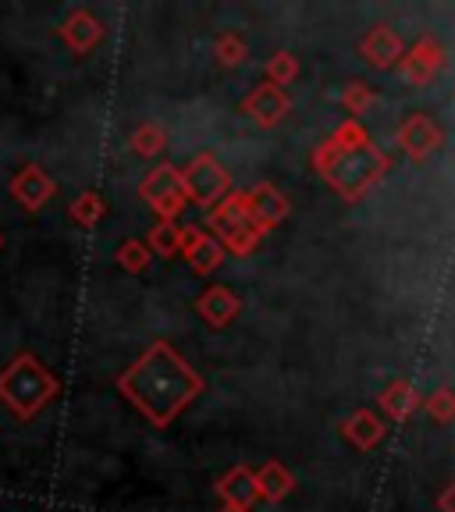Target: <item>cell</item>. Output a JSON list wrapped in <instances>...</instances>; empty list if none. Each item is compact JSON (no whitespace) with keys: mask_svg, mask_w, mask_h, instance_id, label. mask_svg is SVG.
Segmentation results:
<instances>
[{"mask_svg":"<svg viewBox=\"0 0 455 512\" xmlns=\"http://www.w3.org/2000/svg\"><path fill=\"white\" fill-rule=\"evenodd\" d=\"M146 249L157 256H171L182 249V228H175V224H164L160 221L157 228L150 232V242H146Z\"/></svg>","mask_w":455,"mask_h":512,"instance_id":"cell-15","label":"cell"},{"mask_svg":"<svg viewBox=\"0 0 455 512\" xmlns=\"http://www.w3.org/2000/svg\"><path fill=\"white\" fill-rule=\"evenodd\" d=\"M8 192L22 210L40 214V210L57 196V182L40 168V164H22V168L15 171V178L8 182Z\"/></svg>","mask_w":455,"mask_h":512,"instance_id":"cell-6","label":"cell"},{"mask_svg":"<svg viewBox=\"0 0 455 512\" xmlns=\"http://www.w3.org/2000/svg\"><path fill=\"white\" fill-rule=\"evenodd\" d=\"M182 185H185V200L196 203V207H214L228 192V171L217 164L210 153L196 157L189 168L182 171Z\"/></svg>","mask_w":455,"mask_h":512,"instance_id":"cell-5","label":"cell"},{"mask_svg":"<svg viewBox=\"0 0 455 512\" xmlns=\"http://www.w3.org/2000/svg\"><path fill=\"white\" fill-rule=\"evenodd\" d=\"M118 392L125 395L153 427H168L171 420L203 392V377L196 374L168 342H153L150 349L118 377Z\"/></svg>","mask_w":455,"mask_h":512,"instance_id":"cell-1","label":"cell"},{"mask_svg":"<svg viewBox=\"0 0 455 512\" xmlns=\"http://www.w3.org/2000/svg\"><path fill=\"white\" fill-rule=\"evenodd\" d=\"M320 168H324L328 182L335 185L342 196L356 200L367 185H374L377 178H381L384 157L367 139H360V143H335L331 150L320 153Z\"/></svg>","mask_w":455,"mask_h":512,"instance_id":"cell-3","label":"cell"},{"mask_svg":"<svg viewBox=\"0 0 455 512\" xmlns=\"http://www.w3.org/2000/svg\"><path fill=\"white\" fill-rule=\"evenodd\" d=\"M57 395H61V381L32 352H18L15 360L0 370V406L22 424L36 420Z\"/></svg>","mask_w":455,"mask_h":512,"instance_id":"cell-2","label":"cell"},{"mask_svg":"<svg viewBox=\"0 0 455 512\" xmlns=\"http://www.w3.org/2000/svg\"><path fill=\"white\" fill-rule=\"evenodd\" d=\"M438 64H441V50L434 47V43H420V47H416V54L409 57V61H402V72H406L413 82H427Z\"/></svg>","mask_w":455,"mask_h":512,"instance_id":"cell-14","label":"cell"},{"mask_svg":"<svg viewBox=\"0 0 455 512\" xmlns=\"http://www.w3.org/2000/svg\"><path fill=\"white\" fill-rule=\"evenodd\" d=\"M434 143H438V132H434V125L427 118H413L402 128V146H406L413 157H424L427 150H434Z\"/></svg>","mask_w":455,"mask_h":512,"instance_id":"cell-12","label":"cell"},{"mask_svg":"<svg viewBox=\"0 0 455 512\" xmlns=\"http://www.w3.org/2000/svg\"><path fill=\"white\" fill-rule=\"evenodd\" d=\"M139 196L146 200V207L160 217L164 224H175L178 210L185 207V185H182V171L171 168V164H160L139 185Z\"/></svg>","mask_w":455,"mask_h":512,"instance_id":"cell-4","label":"cell"},{"mask_svg":"<svg viewBox=\"0 0 455 512\" xmlns=\"http://www.w3.org/2000/svg\"><path fill=\"white\" fill-rule=\"evenodd\" d=\"M57 32H61L64 47L72 50V54H89L96 43L104 40V25H100V18H96L89 8L68 11V18H64Z\"/></svg>","mask_w":455,"mask_h":512,"instance_id":"cell-7","label":"cell"},{"mask_svg":"<svg viewBox=\"0 0 455 512\" xmlns=\"http://www.w3.org/2000/svg\"><path fill=\"white\" fill-rule=\"evenodd\" d=\"M0 249H4V232H0Z\"/></svg>","mask_w":455,"mask_h":512,"instance_id":"cell-19","label":"cell"},{"mask_svg":"<svg viewBox=\"0 0 455 512\" xmlns=\"http://www.w3.org/2000/svg\"><path fill=\"white\" fill-rule=\"evenodd\" d=\"M132 150H136L139 157H157V153L164 150V132H160L157 125H139L136 136H132Z\"/></svg>","mask_w":455,"mask_h":512,"instance_id":"cell-17","label":"cell"},{"mask_svg":"<svg viewBox=\"0 0 455 512\" xmlns=\"http://www.w3.org/2000/svg\"><path fill=\"white\" fill-rule=\"evenodd\" d=\"M441 505H445V509H448V512H455V488H452V491H448V495H445V498H441Z\"/></svg>","mask_w":455,"mask_h":512,"instance_id":"cell-18","label":"cell"},{"mask_svg":"<svg viewBox=\"0 0 455 512\" xmlns=\"http://www.w3.org/2000/svg\"><path fill=\"white\" fill-rule=\"evenodd\" d=\"M182 253L189 256V264L203 274L221 264V246H217L210 235L196 232V228H182Z\"/></svg>","mask_w":455,"mask_h":512,"instance_id":"cell-8","label":"cell"},{"mask_svg":"<svg viewBox=\"0 0 455 512\" xmlns=\"http://www.w3.org/2000/svg\"><path fill=\"white\" fill-rule=\"evenodd\" d=\"M118 264L125 267V271L139 274L146 271V264H150V249H146V242H136V239H128L118 246Z\"/></svg>","mask_w":455,"mask_h":512,"instance_id":"cell-16","label":"cell"},{"mask_svg":"<svg viewBox=\"0 0 455 512\" xmlns=\"http://www.w3.org/2000/svg\"><path fill=\"white\" fill-rule=\"evenodd\" d=\"M363 50H367V61H374V64H381V68H388V64H392L395 57L402 54V43L392 36V29L377 25V29H370L367 40H363Z\"/></svg>","mask_w":455,"mask_h":512,"instance_id":"cell-11","label":"cell"},{"mask_svg":"<svg viewBox=\"0 0 455 512\" xmlns=\"http://www.w3.org/2000/svg\"><path fill=\"white\" fill-rule=\"evenodd\" d=\"M104 214H107V203L100 200V192H82V196L72 200V207H68V217H72L79 228H93V224H100Z\"/></svg>","mask_w":455,"mask_h":512,"instance_id":"cell-13","label":"cell"},{"mask_svg":"<svg viewBox=\"0 0 455 512\" xmlns=\"http://www.w3.org/2000/svg\"><path fill=\"white\" fill-rule=\"evenodd\" d=\"M246 111L253 114L260 125H274V121L281 118V114L288 111V96L281 93L274 82H267V86H260L253 96L246 100Z\"/></svg>","mask_w":455,"mask_h":512,"instance_id":"cell-9","label":"cell"},{"mask_svg":"<svg viewBox=\"0 0 455 512\" xmlns=\"http://www.w3.org/2000/svg\"><path fill=\"white\" fill-rule=\"evenodd\" d=\"M196 310H200L203 317L214 324V328H221V324H228V320L239 313V299H235L228 288L214 285V288H207L200 299H196Z\"/></svg>","mask_w":455,"mask_h":512,"instance_id":"cell-10","label":"cell"}]
</instances>
